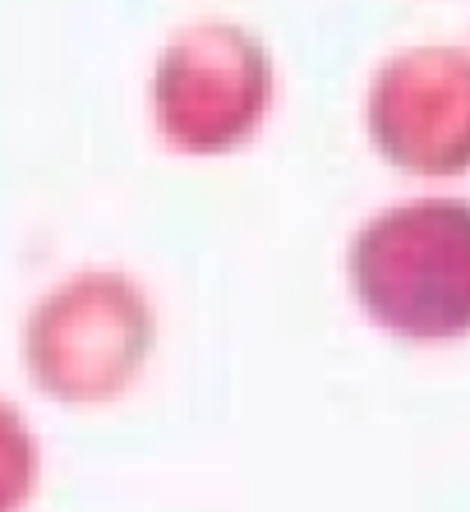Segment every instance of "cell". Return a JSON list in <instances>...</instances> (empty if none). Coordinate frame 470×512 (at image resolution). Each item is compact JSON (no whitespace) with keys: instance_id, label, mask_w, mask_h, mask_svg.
Returning <instances> with one entry per match:
<instances>
[]
</instances>
